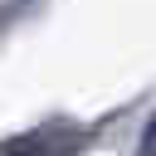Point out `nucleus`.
Instances as JSON below:
<instances>
[]
</instances>
